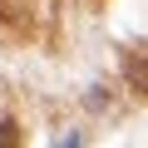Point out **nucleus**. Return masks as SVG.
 Returning <instances> with one entry per match:
<instances>
[{
  "label": "nucleus",
  "mask_w": 148,
  "mask_h": 148,
  "mask_svg": "<svg viewBox=\"0 0 148 148\" xmlns=\"http://www.w3.org/2000/svg\"><path fill=\"white\" fill-rule=\"evenodd\" d=\"M104 104H109V89L94 84V89H89V109H104Z\"/></svg>",
  "instance_id": "4"
},
{
  "label": "nucleus",
  "mask_w": 148,
  "mask_h": 148,
  "mask_svg": "<svg viewBox=\"0 0 148 148\" xmlns=\"http://www.w3.org/2000/svg\"><path fill=\"white\" fill-rule=\"evenodd\" d=\"M59 148H84V138H79V133H69V138H64Z\"/></svg>",
  "instance_id": "5"
},
{
  "label": "nucleus",
  "mask_w": 148,
  "mask_h": 148,
  "mask_svg": "<svg viewBox=\"0 0 148 148\" xmlns=\"http://www.w3.org/2000/svg\"><path fill=\"white\" fill-rule=\"evenodd\" d=\"M30 10H35V0H0V30L25 25V20H30Z\"/></svg>",
  "instance_id": "2"
},
{
  "label": "nucleus",
  "mask_w": 148,
  "mask_h": 148,
  "mask_svg": "<svg viewBox=\"0 0 148 148\" xmlns=\"http://www.w3.org/2000/svg\"><path fill=\"white\" fill-rule=\"evenodd\" d=\"M123 74H128V89L148 99V54H128L123 59Z\"/></svg>",
  "instance_id": "1"
},
{
  "label": "nucleus",
  "mask_w": 148,
  "mask_h": 148,
  "mask_svg": "<svg viewBox=\"0 0 148 148\" xmlns=\"http://www.w3.org/2000/svg\"><path fill=\"white\" fill-rule=\"evenodd\" d=\"M0 148H20V123L10 114H0Z\"/></svg>",
  "instance_id": "3"
}]
</instances>
